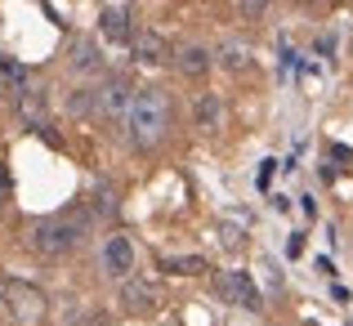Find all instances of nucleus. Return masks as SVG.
<instances>
[{
	"label": "nucleus",
	"instance_id": "0eeeda50",
	"mask_svg": "<svg viewBox=\"0 0 353 326\" xmlns=\"http://www.w3.org/2000/svg\"><path fill=\"white\" fill-rule=\"evenodd\" d=\"M103 268L112 277H130V273H134V241H130L125 232H112V237L103 241Z\"/></svg>",
	"mask_w": 353,
	"mask_h": 326
},
{
	"label": "nucleus",
	"instance_id": "4468645a",
	"mask_svg": "<svg viewBox=\"0 0 353 326\" xmlns=\"http://www.w3.org/2000/svg\"><path fill=\"white\" fill-rule=\"evenodd\" d=\"M0 85H5V94H23V85H27V68H18L14 59H0Z\"/></svg>",
	"mask_w": 353,
	"mask_h": 326
},
{
	"label": "nucleus",
	"instance_id": "f8f14e48",
	"mask_svg": "<svg viewBox=\"0 0 353 326\" xmlns=\"http://www.w3.org/2000/svg\"><path fill=\"white\" fill-rule=\"evenodd\" d=\"M215 59H219V68H224V72H246L250 68V45L246 41H224Z\"/></svg>",
	"mask_w": 353,
	"mask_h": 326
},
{
	"label": "nucleus",
	"instance_id": "6ab92c4d",
	"mask_svg": "<svg viewBox=\"0 0 353 326\" xmlns=\"http://www.w3.org/2000/svg\"><path fill=\"white\" fill-rule=\"evenodd\" d=\"M0 188H5V170H0Z\"/></svg>",
	"mask_w": 353,
	"mask_h": 326
},
{
	"label": "nucleus",
	"instance_id": "9d476101",
	"mask_svg": "<svg viewBox=\"0 0 353 326\" xmlns=\"http://www.w3.org/2000/svg\"><path fill=\"white\" fill-rule=\"evenodd\" d=\"M174 63H179V72H183V77L201 81V77L210 72V63H215V54H210L206 45H179V59H174Z\"/></svg>",
	"mask_w": 353,
	"mask_h": 326
},
{
	"label": "nucleus",
	"instance_id": "dca6fc26",
	"mask_svg": "<svg viewBox=\"0 0 353 326\" xmlns=\"http://www.w3.org/2000/svg\"><path fill=\"white\" fill-rule=\"evenodd\" d=\"M161 268H165V273H174V277H192V273H206V259H197V255H188V259H161Z\"/></svg>",
	"mask_w": 353,
	"mask_h": 326
},
{
	"label": "nucleus",
	"instance_id": "4be33fe9",
	"mask_svg": "<svg viewBox=\"0 0 353 326\" xmlns=\"http://www.w3.org/2000/svg\"><path fill=\"white\" fill-rule=\"evenodd\" d=\"M349 326H353V322H349Z\"/></svg>",
	"mask_w": 353,
	"mask_h": 326
},
{
	"label": "nucleus",
	"instance_id": "a211bd4d",
	"mask_svg": "<svg viewBox=\"0 0 353 326\" xmlns=\"http://www.w3.org/2000/svg\"><path fill=\"white\" fill-rule=\"evenodd\" d=\"M85 326H112V322H108V313H90V322Z\"/></svg>",
	"mask_w": 353,
	"mask_h": 326
},
{
	"label": "nucleus",
	"instance_id": "1a4fd4ad",
	"mask_svg": "<svg viewBox=\"0 0 353 326\" xmlns=\"http://www.w3.org/2000/svg\"><path fill=\"white\" fill-rule=\"evenodd\" d=\"M192 121H197V130H206V134H219V125H224V103H219V94H197Z\"/></svg>",
	"mask_w": 353,
	"mask_h": 326
},
{
	"label": "nucleus",
	"instance_id": "6e6552de",
	"mask_svg": "<svg viewBox=\"0 0 353 326\" xmlns=\"http://www.w3.org/2000/svg\"><path fill=\"white\" fill-rule=\"evenodd\" d=\"M99 32L108 36L112 45H134V23H130V9H121V5H108L103 9V18H99Z\"/></svg>",
	"mask_w": 353,
	"mask_h": 326
},
{
	"label": "nucleus",
	"instance_id": "39448f33",
	"mask_svg": "<svg viewBox=\"0 0 353 326\" xmlns=\"http://www.w3.org/2000/svg\"><path fill=\"white\" fill-rule=\"evenodd\" d=\"M219 295H224L228 304H237V309H246V313H259V291H255V282H250V273H219Z\"/></svg>",
	"mask_w": 353,
	"mask_h": 326
},
{
	"label": "nucleus",
	"instance_id": "f257e3e1",
	"mask_svg": "<svg viewBox=\"0 0 353 326\" xmlns=\"http://www.w3.org/2000/svg\"><path fill=\"white\" fill-rule=\"evenodd\" d=\"M165 134H170V99L157 85L139 90L134 103H130V116H125V139L148 152V147H157Z\"/></svg>",
	"mask_w": 353,
	"mask_h": 326
},
{
	"label": "nucleus",
	"instance_id": "2eb2a0df",
	"mask_svg": "<svg viewBox=\"0 0 353 326\" xmlns=\"http://www.w3.org/2000/svg\"><path fill=\"white\" fill-rule=\"evenodd\" d=\"M90 210H94V215H117L112 183H94V188H90Z\"/></svg>",
	"mask_w": 353,
	"mask_h": 326
},
{
	"label": "nucleus",
	"instance_id": "7ed1b4c3",
	"mask_svg": "<svg viewBox=\"0 0 353 326\" xmlns=\"http://www.w3.org/2000/svg\"><path fill=\"white\" fill-rule=\"evenodd\" d=\"M0 300H5L14 326H41L45 322V309H50V300H45V291L36 282H5Z\"/></svg>",
	"mask_w": 353,
	"mask_h": 326
},
{
	"label": "nucleus",
	"instance_id": "ddd939ff",
	"mask_svg": "<svg viewBox=\"0 0 353 326\" xmlns=\"http://www.w3.org/2000/svg\"><path fill=\"white\" fill-rule=\"evenodd\" d=\"M103 54L94 50V41H77L72 45V72H99Z\"/></svg>",
	"mask_w": 353,
	"mask_h": 326
},
{
	"label": "nucleus",
	"instance_id": "423d86ee",
	"mask_svg": "<svg viewBox=\"0 0 353 326\" xmlns=\"http://www.w3.org/2000/svg\"><path fill=\"white\" fill-rule=\"evenodd\" d=\"M121 309L134 313V318H148V313H157V291L148 282H139L134 273L121 277Z\"/></svg>",
	"mask_w": 353,
	"mask_h": 326
},
{
	"label": "nucleus",
	"instance_id": "9b49d317",
	"mask_svg": "<svg viewBox=\"0 0 353 326\" xmlns=\"http://www.w3.org/2000/svg\"><path fill=\"white\" fill-rule=\"evenodd\" d=\"M165 54H170V50H165V41H161L157 32H139V36H134V59L143 63V68L165 63Z\"/></svg>",
	"mask_w": 353,
	"mask_h": 326
},
{
	"label": "nucleus",
	"instance_id": "412c9836",
	"mask_svg": "<svg viewBox=\"0 0 353 326\" xmlns=\"http://www.w3.org/2000/svg\"><path fill=\"white\" fill-rule=\"evenodd\" d=\"M304 326H318V322H304Z\"/></svg>",
	"mask_w": 353,
	"mask_h": 326
},
{
	"label": "nucleus",
	"instance_id": "aec40b11",
	"mask_svg": "<svg viewBox=\"0 0 353 326\" xmlns=\"http://www.w3.org/2000/svg\"><path fill=\"white\" fill-rule=\"evenodd\" d=\"M300 5H313V0H300Z\"/></svg>",
	"mask_w": 353,
	"mask_h": 326
},
{
	"label": "nucleus",
	"instance_id": "f03ea898",
	"mask_svg": "<svg viewBox=\"0 0 353 326\" xmlns=\"http://www.w3.org/2000/svg\"><path fill=\"white\" fill-rule=\"evenodd\" d=\"M81 237H85V219L50 215V219H41L32 228V250L45 255V259H63V255H72V250L81 246Z\"/></svg>",
	"mask_w": 353,
	"mask_h": 326
},
{
	"label": "nucleus",
	"instance_id": "20e7f679",
	"mask_svg": "<svg viewBox=\"0 0 353 326\" xmlns=\"http://www.w3.org/2000/svg\"><path fill=\"white\" fill-rule=\"evenodd\" d=\"M134 94H139V90L130 85L125 77H108V81H103V90H94V108H99V116H108V121H125V116H130V103H134Z\"/></svg>",
	"mask_w": 353,
	"mask_h": 326
},
{
	"label": "nucleus",
	"instance_id": "f3484780",
	"mask_svg": "<svg viewBox=\"0 0 353 326\" xmlns=\"http://www.w3.org/2000/svg\"><path fill=\"white\" fill-rule=\"evenodd\" d=\"M237 9H241L246 18H259V14L268 9V0H237Z\"/></svg>",
	"mask_w": 353,
	"mask_h": 326
}]
</instances>
